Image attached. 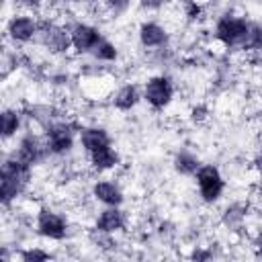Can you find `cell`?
Segmentation results:
<instances>
[{
	"instance_id": "25",
	"label": "cell",
	"mask_w": 262,
	"mask_h": 262,
	"mask_svg": "<svg viewBox=\"0 0 262 262\" xmlns=\"http://www.w3.org/2000/svg\"><path fill=\"white\" fill-rule=\"evenodd\" d=\"M192 258H194V260H205V258H209V254H207V252H194Z\"/></svg>"
},
{
	"instance_id": "19",
	"label": "cell",
	"mask_w": 262,
	"mask_h": 262,
	"mask_svg": "<svg viewBox=\"0 0 262 262\" xmlns=\"http://www.w3.org/2000/svg\"><path fill=\"white\" fill-rule=\"evenodd\" d=\"M248 45L260 49L262 47V25L250 27V37H248Z\"/></svg>"
},
{
	"instance_id": "8",
	"label": "cell",
	"mask_w": 262,
	"mask_h": 262,
	"mask_svg": "<svg viewBox=\"0 0 262 262\" xmlns=\"http://www.w3.org/2000/svg\"><path fill=\"white\" fill-rule=\"evenodd\" d=\"M41 33H43V45L53 53H61L72 45V33H68L61 27H53V25L47 27L45 25Z\"/></svg>"
},
{
	"instance_id": "10",
	"label": "cell",
	"mask_w": 262,
	"mask_h": 262,
	"mask_svg": "<svg viewBox=\"0 0 262 262\" xmlns=\"http://www.w3.org/2000/svg\"><path fill=\"white\" fill-rule=\"evenodd\" d=\"M80 141H82V145H84V149L88 154H92V151H96L100 147L111 145V139H108L106 131L100 129V127H86V129H82L80 131Z\"/></svg>"
},
{
	"instance_id": "5",
	"label": "cell",
	"mask_w": 262,
	"mask_h": 262,
	"mask_svg": "<svg viewBox=\"0 0 262 262\" xmlns=\"http://www.w3.org/2000/svg\"><path fill=\"white\" fill-rule=\"evenodd\" d=\"M47 149H49V145L43 143L39 137H35V135H27V137L20 139V145H18V151L14 154V158H18L20 162L33 166V164H37V162L45 156Z\"/></svg>"
},
{
	"instance_id": "2",
	"label": "cell",
	"mask_w": 262,
	"mask_h": 262,
	"mask_svg": "<svg viewBox=\"0 0 262 262\" xmlns=\"http://www.w3.org/2000/svg\"><path fill=\"white\" fill-rule=\"evenodd\" d=\"M194 176H196V184H199L201 196L207 203H213V201H217L221 196L223 178H221V174H219V170L215 166H201Z\"/></svg>"
},
{
	"instance_id": "14",
	"label": "cell",
	"mask_w": 262,
	"mask_h": 262,
	"mask_svg": "<svg viewBox=\"0 0 262 262\" xmlns=\"http://www.w3.org/2000/svg\"><path fill=\"white\" fill-rule=\"evenodd\" d=\"M137 102H139V88L135 84H127L115 94V106L119 111H131Z\"/></svg>"
},
{
	"instance_id": "9",
	"label": "cell",
	"mask_w": 262,
	"mask_h": 262,
	"mask_svg": "<svg viewBox=\"0 0 262 262\" xmlns=\"http://www.w3.org/2000/svg\"><path fill=\"white\" fill-rule=\"evenodd\" d=\"M39 33V25L31 16H12L8 23V35L14 41H31Z\"/></svg>"
},
{
	"instance_id": "23",
	"label": "cell",
	"mask_w": 262,
	"mask_h": 262,
	"mask_svg": "<svg viewBox=\"0 0 262 262\" xmlns=\"http://www.w3.org/2000/svg\"><path fill=\"white\" fill-rule=\"evenodd\" d=\"M164 2H166V0H141V4H143L145 8H160Z\"/></svg>"
},
{
	"instance_id": "24",
	"label": "cell",
	"mask_w": 262,
	"mask_h": 262,
	"mask_svg": "<svg viewBox=\"0 0 262 262\" xmlns=\"http://www.w3.org/2000/svg\"><path fill=\"white\" fill-rule=\"evenodd\" d=\"M205 113H207V111H205L203 106H199V108L192 111V119H194V121H203V119H205Z\"/></svg>"
},
{
	"instance_id": "28",
	"label": "cell",
	"mask_w": 262,
	"mask_h": 262,
	"mask_svg": "<svg viewBox=\"0 0 262 262\" xmlns=\"http://www.w3.org/2000/svg\"><path fill=\"white\" fill-rule=\"evenodd\" d=\"M260 256H262V242H260Z\"/></svg>"
},
{
	"instance_id": "15",
	"label": "cell",
	"mask_w": 262,
	"mask_h": 262,
	"mask_svg": "<svg viewBox=\"0 0 262 262\" xmlns=\"http://www.w3.org/2000/svg\"><path fill=\"white\" fill-rule=\"evenodd\" d=\"M90 158H92L94 168H98V170H108V168H113V166H117V164H119V154H117L111 145H106V147H100V149L92 151V154H90Z\"/></svg>"
},
{
	"instance_id": "18",
	"label": "cell",
	"mask_w": 262,
	"mask_h": 262,
	"mask_svg": "<svg viewBox=\"0 0 262 262\" xmlns=\"http://www.w3.org/2000/svg\"><path fill=\"white\" fill-rule=\"evenodd\" d=\"M92 55L96 59H100V61H113V59H117V49L106 39H100V43L92 49Z\"/></svg>"
},
{
	"instance_id": "7",
	"label": "cell",
	"mask_w": 262,
	"mask_h": 262,
	"mask_svg": "<svg viewBox=\"0 0 262 262\" xmlns=\"http://www.w3.org/2000/svg\"><path fill=\"white\" fill-rule=\"evenodd\" d=\"M100 33L90 27V25H84V23H78L74 29H72V45L76 47V51L80 53H86V51H92L98 43H100Z\"/></svg>"
},
{
	"instance_id": "21",
	"label": "cell",
	"mask_w": 262,
	"mask_h": 262,
	"mask_svg": "<svg viewBox=\"0 0 262 262\" xmlns=\"http://www.w3.org/2000/svg\"><path fill=\"white\" fill-rule=\"evenodd\" d=\"M47 258H49V254L43 252V250H27V252H23V260L25 262H39V260H47Z\"/></svg>"
},
{
	"instance_id": "6",
	"label": "cell",
	"mask_w": 262,
	"mask_h": 262,
	"mask_svg": "<svg viewBox=\"0 0 262 262\" xmlns=\"http://www.w3.org/2000/svg\"><path fill=\"white\" fill-rule=\"evenodd\" d=\"M37 229L41 235L45 237H51V239H61L66 235V221L63 217H59L57 213L53 211H47L43 209L37 217Z\"/></svg>"
},
{
	"instance_id": "11",
	"label": "cell",
	"mask_w": 262,
	"mask_h": 262,
	"mask_svg": "<svg viewBox=\"0 0 262 262\" xmlns=\"http://www.w3.org/2000/svg\"><path fill=\"white\" fill-rule=\"evenodd\" d=\"M92 192H94V196H96L100 203H104V205H108V207H119V205L123 203V192H121L119 186L113 184V182H106V180L96 182L94 188H92Z\"/></svg>"
},
{
	"instance_id": "22",
	"label": "cell",
	"mask_w": 262,
	"mask_h": 262,
	"mask_svg": "<svg viewBox=\"0 0 262 262\" xmlns=\"http://www.w3.org/2000/svg\"><path fill=\"white\" fill-rule=\"evenodd\" d=\"M104 4H106L111 10H115V12H121V10H125V8H127L129 0H104Z\"/></svg>"
},
{
	"instance_id": "16",
	"label": "cell",
	"mask_w": 262,
	"mask_h": 262,
	"mask_svg": "<svg viewBox=\"0 0 262 262\" xmlns=\"http://www.w3.org/2000/svg\"><path fill=\"white\" fill-rule=\"evenodd\" d=\"M174 168H176V172H180V174H184V176H192V174L199 172L201 162H199L196 156H192V154H188V151H180V154H176V158H174Z\"/></svg>"
},
{
	"instance_id": "27",
	"label": "cell",
	"mask_w": 262,
	"mask_h": 262,
	"mask_svg": "<svg viewBox=\"0 0 262 262\" xmlns=\"http://www.w3.org/2000/svg\"><path fill=\"white\" fill-rule=\"evenodd\" d=\"M18 2H23V4H29V6H33V4H39V0H18Z\"/></svg>"
},
{
	"instance_id": "17",
	"label": "cell",
	"mask_w": 262,
	"mask_h": 262,
	"mask_svg": "<svg viewBox=\"0 0 262 262\" xmlns=\"http://www.w3.org/2000/svg\"><path fill=\"white\" fill-rule=\"evenodd\" d=\"M18 125H20V121H18V115L14 111H4L2 113V117H0V131H2V137L4 139L10 137V135H14L16 129H18Z\"/></svg>"
},
{
	"instance_id": "20",
	"label": "cell",
	"mask_w": 262,
	"mask_h": 262,
	"mask_svg": "<svg viewBox=\"0 0 262 262\" xmlns=\"http://www.w3.org/2000/svg\"><path fill=\"white\" fill-rule=\"evenodd\" d=\"M242 217H244V213H242V207H237V205L225 211V223H229V225L239 223V221H242Z\"/></svg>"
},
{
	"instance_id": "4",
	"label": "cell",
	"mask_w": 262,
	"mask_h": 262,
	"mask_svg": "<svg viewBox=\"0 0 262 262\" xmlns=\"http://www.w3.org/2000/svg\"><path fill=\"white\" fill-rule=\"evenodd\" d=\"M74 143V131L66 123L49 125L47 127V145L53 154H66Z\"/></svg>"
},
{
	"instance_id": "12",
	"label": "cell",
	"mask_w": 262,
	"mask_h": 262,
	"mask_svg": "<svg viewBox=\"0 0 262 262\" xmlns=\"http://www.w3.org/2000/svg\"><path fill=\"white\" fill-rule=\"evenodd\" d=\"M123 223H125L123 213H121L117 207H108V209H104V211L98 215V219H96V229L102 231V233H113V231L121 229Z\"/></svg>"
},
{
	"instance_id": "26",
	"label": "cell",
	"mask_w": 262,
	"mask_h": 262,
	"mask_svg": "<svg viewBox=\"0 0 262 262\" xmlns=\"http://www.w3.org/2000/svg\"><path fill=\"white\" fill-rule=\"evenodd\" d=\"M254 164H256V168H258V170L262 172V151H260V154L256 156V160H254Z\"/></svg>"
},
{
	"instance_id": "3",
	"label": "cell",
	"mask_w": 262,
	"mask_h": 262,
	"mask_svg": "<svg viewBox=\"0 0 262 262\" xmlns=\"http://www.w3.org/2000/svg\"><path fill=\"white\" fill-rule=\"evenodd\" d=\"M145 100L154 106V108H164L170 100H172V94H174V88H172V82L164 76H156L151 78L147 84H145Z\"/></svg>"
},
{
	"instance_id": "1",
	"label": "cell",
	"mask_w": 262,
	"mask_h": 262,
	"mask_svg": "<svg viewBox=\"0 0 262 262\" xmlns=\"http://www.w3.org/2000/svg\"><path fill=\"white\" fill-rule=\"evenodd\" d=\"M215 35L225 45H244V43H248V37H250V25L244 18L223 16L217 23Z\"/></svg>"
},
{
	"instance_id": "13",
	"label": "cell",
	"mask_w": 262,
	"mask_h": 262,
	"mask_svg": "<svg viewBox=\"0 0 262 262\" xmlns=\"http://www.w3.org/2000/svg\"><path fill=\"white\" fill-rule=\"evenodd\" d=\"M139 41L143 47H158L166 43V31L158 23H145L139 29Z\"/></svg>"
}]
</instances>
